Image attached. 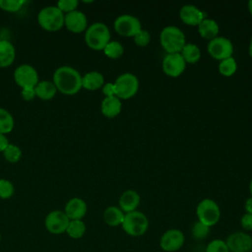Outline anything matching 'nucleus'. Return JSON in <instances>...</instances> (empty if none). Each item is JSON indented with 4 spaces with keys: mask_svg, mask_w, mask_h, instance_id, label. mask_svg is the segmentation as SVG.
<instances>
[{
    "mask_svg": "<svg viewBox=\"0 0 252 252\" xmlns=\"http://www.w3.org/2000/svg\"><path fill=\"white\" fill-rule=\"evenodd\" d=\"M53 84L57 91L66 95L76 94L82 87V76L71 66H61L54 71Z\"/></svg>",
    "mask_w": 252,
    "mask_h": 252,
    "instance_id": "1",
    "label": "nucleus"
},
{
    "mask_svg": "<svg viewBox=\"0 0 252 252\" xmlns=\"http://www.w3.org/2000/svg\"><path fill=\"white\" fill-rule=\"evenodd\" d=\"M110 36L108 27L101 22L92 24L85 32V41L87 45L96 51L103 50L110 41Z\"/></svg>",
    "mask_w": 252,
    "mask_h": 252,
    "instance_id": "2",
    "label": "nucleus"
},
{
    "mask_svg": "<svg viewBox=\"0 0 252 252\" xmlns=\"http://www.w3.org/2000/svg\"><path fill=\"white\" fill-rule=\"evenodd\" d=\"M159 42L167 54L180 53L183 46L186 44V38L179 28L167 26L160 32Z\"/></svg>",
    "mask_w": 252,
    "mask_h": 252,
    "instance_id": "3",
    "label": "nucleus"
},
{
    "mask_svg": "<svg viewBox=\"0 0 252 252\" xmlns=\"http://www.w3.org/2000/svg\"><path fill=\"white\" fill-rule=\"evenodd\" d=\"M64 13L57 6H46L37 15L39 26L47 32H57L64 26Z\"/></svg>",
    "mask_w": 252,
    "mask_h": 252,
    "instance_id": "4",
    "label": "nucleus"
},
{
    "mask_svg": "<svg viewBox=\"0 0 252 252\" xmlns=\"http://www.w3.org/2000/svg\"><path fill=\"white\" fill-rule=\"evenodd\" d=\"M123 230L130 236H141L148 230L149 220L145 214L139 211H134L125 214L123 222Z\"/></svg>",
    "mask_w": 252,
    "mask_h": 252,
    "instance_id": "5",
    "label": "nucleus"
},
{
    "mask_svg": "<svg viewBox=\"0 0 252 252\" xmlns=\"http://www.w3.org/2000/svg\"><path fill=\"white\" fill-rule=\"evenodd\" d=\"M113 84L115 96H117L119 99L131 98L139 90V80L132 73L121 74Z\"/></svg>",
    "mask_w": 252,
    "mask_h": 252,
    "instance_id": "6",
    "label": "nucleus"
},
{
    "mask_svg": "<svg viewBox=\"0 0 252 252\" xmlns=\"http://www.w3.org/2000/svg\"><path fill=\"white\" fill-rule=\"evenodd\" d=\"M196 215L199 221L211 227L220 220V210L214 200L204 199L198 204Z\"/></svg>",
    "mask_w": 252,
    "mask_h": 252,
    "instance_id": "7",
    "label": "nucleus"
},
{
    "mask_svg": "<svg viewBox=\"0 0 252 252\" xmlns=\"http://www.w3.org/2000/svg\"><path fill=\"white\" fill-rule=\"evenodd\" d=\"M113 27L118 34L127 37H134L142 30L140 20L135 16L129 14H123L118 16L114 21Z\"/></svg>",
    "mask_w": 252,
    "mask_h": 252,
    "instance_id": "8",
    "label": "nucleus"
},
{
    "mask_svg": "<svg viewBox=\"0 0 252 252\" xmlns=\"http://www.w3.org/2000/svg\"><path fill=\"white\" fill-rule=\"evenodd\" d=\"M207 50L213 58L221 61L232 56L233 44L226 37L217 36L212 40H209Z\"/></svg>",
    "mask_w": 252,
    "mask_h": 252,
    "instance_id": "9",
    "label": "nucleus"
},
{
    "mask_svg": "<svg viewBox=\"0 0 252 252\" xmlns=\"http://www.w3.org/2000/svg\"><path fill=\"white\" fill-rule=\"evenodd\" d=\"M14 80L22 89H33L39 82L36 70L29 64H23L16 68L14 72Z\"/></svg>",
    "mask_w": 252,
    "mask_h": 252,
    "instance_id": "10",
    "label": "nucleus"
},
{
    "mask_svg": "<svg viewBox=\"0 0 252 252\" xmlns=\"http://www.w3.org/2000/svg\"><path fill=\"white\" fill-rule=\"evenodd\" d=\"M69 222L70 220L68 219L66 214L63 211L59 210L50 212L44 220L45 228L52 234H61L63 232H66Z\"/></svg>",
    "mask_w": 252,
    "mask_h": 252,
    "instance_id": "11",
    "label": "nucleus"
},
{
    "mask_svg": "<svg viewBox=\"0 0 252 252\" xmlns=\"http://www.w3.org/2000/svg\"><path fill=\"white\" fill-rule=\"evenodd\" d=\"M161 67L165 75L175 78L184 72L186 68V62L180 53H170L163 57Z\"/></svg>",
    "mask_w": 252,
    "mask_h": 252,
    "instance_id": "12",
    "label": "nucleus"
},
{
    "mask_svg": "<svg viewBox=\"0 0 252 252\" xmlns=\"http://www.w3.org/2000/svg\"><path fill=\"white\" fill-rule=\"evenodd\" d=\"M185 241L184 234L181 230L171 228L166 230L160 237L159 246L163 251L174 252L179 250Z\"/></svg>",
    "mask_w": 252,
    "mask_h": 252,
    "instance_id": "13",
    "label": "nucleus"
},
{
    "mask_svg": "<svg viewBox=\"0 0 252 252\" xmlns=\"http://www.w3.org/2000/svg\"><path fill=\"white\" fill-rule=\"evenodd\" d=\"M225 243L229 252H250L252 250V236L246 232L236 231L229 234Z\"/></svg>",
    "mask_w": 252,
    "mask_h": 252,
    "instance_id": "14",
    "label": "nucleus"
},
{
    "mask_svg": "<svg viewBox=\"0 0 252 252\" xmlns=\"http://www.w3.org/2000/svg\"><path fill=\"white\" fill-rule=\"evenodd\" d=\"M64 26L66 29L74 33H80L86 32L88 29V19L87 16L78 10L67 13L64 16Z\"/></svg>",
    "mask_w": 252,
    "mask_h": 252,
    "instance_id": "15",
    "label": "nucleus"
},
{
    "mask_svg": "<svg viewBox=\"0 0 252 252\" xmlns=\"http://www.w3.org/2000/svg\"><path fill=\"white\" fill-rule=\"evenodd\" d=\"M180 20L188 26H197L206 19V13L198 9L196 6L187 4L181 7L179 11Z\"/></svg>",
    "mask_w": 252,
    "mask_h": 252,
    "instance_id": "16",
    "label": "nucleus"
},
{
    "mask_svg": "<svg viewBox=\"0 0 252 252\" xmlns=\"http://www.w3.org/2000/svg\"><path fill=\"white\" fill-rule=\"evenodd\" d=\"M87 210L88 207L86 202L79 197H74L67 202L64 213L70 220H82L86 216Z\"/></svg>",
    "mask_w": 252,
    "mask_h": 252,
    "instance_id": "17",
    "label": "nucleus"
},
{
    "mask_svg": "<svg viewBox=\"0 0 252 252\" xmlns=\"http://www.w3.org/2000/svg\"><path fill=\"white\" fill-rule=\"evenodd\" d=\"M140 201L139 193L133 189H128L124 191L119 198V208L125 214L134 212L140 205Z\"/></svg>",
    "mask_w": 252,
    "mask_h": 252,
    "instance_id": "18",
    "label": "nucleus"
},
{
    "mask_svg": "<svg viewBox=\"0 0 252 252\" xmlns=\"http://www.w3.org/2000/svg\"><path fill=\"white\" fill-rule=\"evenodd\" d=\"M122 109V102L117 96L104 97L100 104L101 113L107 118H114L120 114Z\"/></svg>",
    "mask_w": 252,
    "mask_h": 252,
    "instance_id": "19",
    "label": "nucleus"
},
{
    "mask_svg": "<svg viewBox=\"0 0 252 252\" xmlns=\"http://www.w3.org/2000/svg\"><path fill=\"white\" fill-rule=\"evenodd\" d=\"M15 58L16 49L14 45L9 40H0V67L6 68L12 65Z\"/></svg>",
    "mask_w": 252,
    "mask_h": 252,
    "instance_id": "20",
    "label": "nucleus"
},
{
    "mask_svg": "<svg viewBox=\"0 0 252 252\" xmlns=\"http://www.w3.org/2000/svg\"><path fill=\"white\" fill-rule=\"evenodd\" d=\"M104 85V77L97 71H91L82 77V87L89 91H95Z\"/></svg>",
    "mask_w": 252,
    "mask_h": 252,
    "instance_id": "21",
    "label": "nucleus"
},
{
    "mask_svg": "<svg viewBox=\"0 0 252 252\" xmlns=\"http://www.w3.org/2000/svg\"><path fill=\"white\" fill-rule=\"evenodd\" d=\"M199 34L208 40H212L217 37L220 32V27L218 23L213 19H205L198 25Z\"/></svg>",
    "mask_w": 252,
    "mask_h": 252,
    "instance_id": "22",
    "label": "nucleus"
},
{
    "mask_svg": "<svg viewBox=\"0 0 252 252\" xmlns=\"http://www.w3.org/2000/svg\"><path fill=\"white\" fill-rule=\"evenodd\" d=\"M102 217L104 222L109 226H118L122 224L125 214L121 211L119 207L110 206L104 210Z\"/></svg>",
    "mask_w": 252,
    "mask_h": 252,
    "instance_id": "23",
    "label": "nucleus"
},
{
    "mask_svg": "<svg viewBox=\"0 0 252 252\" xmlns=\"http://www.w3.org/2000/svg\"><path fill=\"white\" fill-rule=\"evenodd\" d=\"M35 95L43 100H49L53 98L57 93V89L53 82L39 81L34 87Z\"/></svg>",
    "mask_w": 252,
    "mask_h": 252,
    "instance_id": "24",
    "label": "nucleus"
},
{
    "mask_svg": "<svg viewBox=\"0 0 252 252\" xmlns=\"http://www.w3.org/2000/svg\"><path fill=\"white\" fill-rule=\"evenodd\" d=\"M180 54L184 61L189 64H195L201 58V50L198 45L194 43H186L180 51Z\"/></svg>",
    "mask_w": 252,
    "mask_h": 252,
    "instance_id": "25",
    "label": "nucleus"
},
{
    "mask_svg": "<svg viewBox=\"0 0 252 252\" xmlns=\"http://www.w3.org/2000/svg\"><path fill=\"white\" fill-rule=\"evenodd\" d=\"M14 118L12 114L5 108L0 107V133L8 134L14 128Z\"/></svg>",
    "mask_w": 252,
    "mask_h": 252,
    "instance_id": "26",
    "label": "nucleus"
},
{
    "mask_svg": "<svg viewBox=\"0 0 252 252\" xmlns=\"http://www.w3.org/2000/svg\"><path fill=\"white\" fill-rule=\"evenodd\" d=\"M85 232H86V224L82 220H70L68 227L66 229V233L74 239L81 238L85 234Z\"/></svg>",
    "mask_w": 252,
    "mask_h": 252,
    "instance_id": "27",
    "label": "nucleus"
},
{
    "mask_svg": "<svg viewBox=\"0 0 252 252\" xmlns=\"http://www.w3.org/2000/svg\"><path fill=\"white\" fill-rule=\"evenodd\" d=\"M104 54L111 59H118L124 53L123 45L117 40H110L102 50Z\"/></svg>",
    "mask_w": 252,
    "mask_h": 252,
    "instance_id": "28",
    "label": "nucleus"
},
{
    "mask_svg": "<svg viewBox=\"0 0 252 252\" xmlns=\"http://www.w3.org/2000/svg\"><path fill=\"white\" fill-rule=\"evenodd\" d=\"M237 69L236 60L231 56L226 59H223L219 64V71L224 77L232 76Z\"/></svg>",
    "mask_w": 252,
    "mask_h": 252,
    "instance_id": "29",
    "label": "nucleus"
},
{
    "mask_svg": "<svg viewBox=\"0 0 252 252\" xmlns=\"http://www.w3.org/2000/svg\"><path fill=\"white\" fill-rule=\"evenodd\" d=\"M2 153H3V156H4L5 159L9 162H12V163H15V162L19 161L21 157H22L21 149L18 146L13 145V144H9Z\"/></svg>",
    "mask_w": 252,
    "mask_h": 252,
    "instance_id": "30",
    "label": "nucleus"
},
{
    "mask_svg": "<svg viewBox=\"0 0 252 252\" xmlns=\"http://www.w3.org/2000/svg\"><path fill=\"white\" fill-rule=\"evenodd\" d=\"M210 228H211L210 226L197 220L196 222H194V224L192 225V228H191L192 236L197 240L205 239L210 233Z\"/></svg>",
    "mask_w": 252,
    "mask_h": 252,
    "instance_id": "31",
    "label": "nucleus"
},
{
    "mask_svg": "<svg viewBox=\"0 0 252 252\" xmlns=\"http://www.w3.org/2000/svg\"><path fill=\"white\" fill-rule=\"evenodd\" d=\"M25 0H0V8L6 12H17L24 5Z\"/></svg>",
    "mask_w": 252,
    "mask_h": 252,
    "instance_id": "32",
    "label": "nucleus"
},
{
    "mask_svg": "<svg viewBox=\"0 0 252 252\" xmlns=\"http://www.w3.org/2000/svg\"><path fill=\"white\" fill-rule=\"evenodd\" d=\"M15 192V188L13 183L5 178L0 179V198L1 199H9L13 196Z\"/></svg>",
    "mask_w": 252,
    "mask_h": 252,
    "instance_id": "33",
    "label": "nucleus"
},
{
    "mask_svg": "<svg viewBox=\"0 0 252 252\" xmlns=\"http://www.w3.org/2000/svg\"><path fill=\"white\" fill-rule=\"evenodd\" d=\"M205 252H229V250L224 240L214 239L207 245Z\"/></svg>",
    "mask_w": 252,
    "mask_h": 252,
    "instance_id": "34",
    "label": "nucleus"
},
{
    "mask_svg": "<svg viewBox=\"0 0 252 252\" xmlns=\"http://www.w3.org/2000/svg\"><path fill=\"white\" fill-rule=\"evenodd\" d=\"M134 42L140 47L147 46L151 41V34L147 30H141L134 37Z\"/></svg>",
    "mask_w": 252,
    "mask_h": 252,
    "instance_id": "35",
    "label": "nucleus"
},
{
    "mask_svg": "<svg viewBox=\"0 0 252 252\" xmlns=\"http://www.w3.org/2000/svg\"><path fill=\"white\" fill-rule=\"evenodd\" d=\"M79 5L78 0H60L57 2V7L64 13H70L77 10Z\"/></svg>",
    "mask_w": 252,
    "mask_h": 252,
    "instance_id": "36",
    "label": "nucleus"
},
{
    "mask_svg": "<svg viewBox=\"0 0 252 252\" xmlns=\"http://www.w3.org/2000/svg\"><path fill=\"white\" fill-rule=\"evenodd\" d=\"M240 224L245 230H252V214L245 213L241 217Z\"/></svg>",
    "mask_w": 252,
    "mask_h": 252,
    "instance_id": "37",
    "label": "nucleus"
},
{
    "mask_svg": "<svg viewBox=\"0 0 252 252\" xmlns=\"http://www.w3.org/2000/svg\"><path fill=\"white\" fill-rule=\"evenodd\" d=\"M21 95L22 97L27 100V101H30V100H32L36 95H35V92H34V88L32 89V88H29V89H22L21 91Z\"/></svg>",
    "mask_w": 252,
    "mask_h": 252,
    "instance_id": "38",
    "label": "nucleus"
},
{
    "mask_svg": "<svg viewBox=\"0 0 252 252\" xmlns=\"http://www.w3.org/2000/svg\"><path fill=\"white\" fill-rule=\"evenodd\" d=\"M102 93L107 96H114L115 95V91H114V84L113 83H106L102 86Z\"/></svg>",
    "mask_w": 252,
    "mask_h": 252,
    "instance_id": "39",
    "label": "nucleus"
},
{
    "mask_svg": "<svg viewBox=\"0 0 252 252\" xmlns=\"http://www.w3.org/2000/svg\"><path fill=\"white\" fill-rule=\"evenodd\" d=\"M9 144V140L6 137V135L0 133V152H3Z\"/></svg>",
    "mask_w": 252,
    "mask_h": 252,
    "instance_id": "40",
    "label": "nucleus"
},
{
    "mask_svg": "<svg viewBox=\"0 0 252 252\" xmlns=\"http://www.w3.org/2000/svg\"><path fill=\"white\" fill-rule=\"evenodd\" d=\"M244 209H245L246 213H248V214H252V197L248 198V199L245 201Z\"/></svg>",
    "mask_w": 252,
    "mask_h": 252,
    "instance_id": "41",
    "label": "nucleus"
},
{
    "mask_svg": "<svg viewBox=\"0 0 252 252\" xmlns=\"http://www.w3.org/2000/svg\"><path fill=\"white\" fill-rule=\"evenodd\" d=\"M247 7H248V11L250 13V15L252 16V0H249L247 3Z\"/></svg>",
    "mask_w": 252,
    "mask_h": 252,
    "instance_id": "42",
    "label": "nucleus"
},
{
    "mask_svg": "<svg viewBox=\"0 0 252 252\" xmlns=\"http://www.w3.org/2000/svg\"><path fill=\"white\" fill-rule=\"evenodd\" d=\"M248 52H249V55H250V57L252 58V37H251V40H250V43H249Z\"/></svg>",
    "mask_w": 252,
    "mask_h": 252,
    "instance_id": "43",
    "label": "nucleus"
},
{
    "mask_svg": "<svg viewBox=\"0 0 252 252\" xmlns=\"http://www.w3.org/2000/svg\"><path fill=\"white\" fill-rule=\"evenodd\" d=\"M249 192H250L251 197H252V179H251V181H250V183H249Z\"/></svg>",
    "mask_w": 252,
    "mask_h": 252,
    "instance_id": "44",
    "label": "nucleus"
},
{
    "mask_svg": "<svg viewBox=\"0 0 252 252\" xmlns=\"http://www.w3.org/2000/svg\"><path fill=\"white\" fill-rule=\"evenodd\" d=\"M0 240H1V234H0Z\"/></svg>",
    "mask_w": 252,
    "mask_h": 252,
    "instance_id": "45",
    "label": "nucleus"
}]
</instances>
